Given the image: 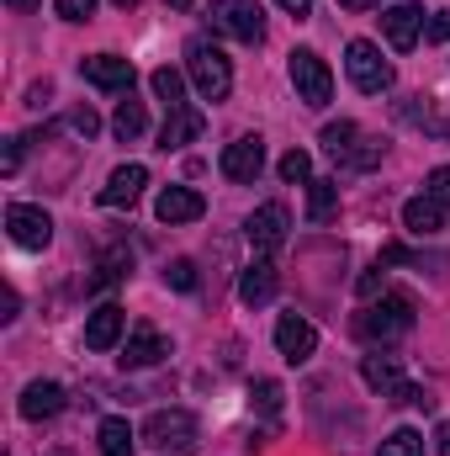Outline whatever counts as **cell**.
<instances>
[{
  "label": "cell",
  "mask_w": 450,
  "mask_h": 456,
  "mask_svg": "<svg viewBox=\"0 0 450 456\" xmlns=\"http://www.w3.org/2000/svg\"><path fill=\"white\" fill-rule=\"evenodd\" d=\"M355 330H360V340H371V345L403 340V335L414 330V297H408V292H387L382 303H371V308L355 319Z\"/></svg>",
  "instance_id": "cell-1"
},
{
  "label": "cell",
  "mask_w": 450,
  "mask_h": 456,
  "mask_svg": "<svg viewBox=\"0 0 450 456\" xmlns=\"http://www.w3.org/2000/svg\"><path fill=\"white\" fill-rule=\"evenodd\" d=\"M143 441L154 456H191L197 452V414L191 409H154L143 425Z\"/></svg>",
  "instance_id": "cell-2"
},
{
  "label": "cell",
  "mask_w": 450,
  "mask_h": 456,
  "mask_svg": "<svg viewBox=\"0 0 450 456\" xmlns=\"http://www.w3.org/2000/svg\"><path fill=\"white\" fill-rule=\"evenodd\" d=\"M186 69H191V86L202 91V102H223L228 91H233V64H228L223 48L207 43V37H197L186 48Z\"/></svg>",
  "instance_id": "cell-3"
},
{
  "label": "cell",
  "mask_w": 450,
  "mask_h": 456,
  "mask_svg": "<svg viewBox=\"0 0 450 456\" xmlns=\"http://www.w3.org/2000/svg\"><path fill=\"white\" fill-rule=\"evenodd\" d=\"M360 377H366L371 393H382V398H392V403H430L424 387H414V382L403 377V361L387 355V350H371V355L360 361Z\"/></svg>",
  "instance_id": "cell-4"
},
{
  "label": "cell",
  "mask_w": 450,
  "mask_h": 456,
  "mask_svg": "<svg viewBox=\"0 0 450 456\" xmlns=\"http://www.w3.org/2000/svg\"><path fill=\"white\" fill-rule=\"evenodd\" d=\"M344 69H350L355 91H366V96L392 91V64L382 59V48H376L371 37H350V48H344Z\"/></svg>",
  "instance_id": "cell-5"
},
{
  "label": "cell",
  "mask_w": 450,
  "mask_h": 456,
  "mask_svg": "<svg viewBox=\"0 0 450 456\" xmlns=\"http://www.w3.org/2000/svg\"><path fill=\"white\" fill-rule=\"evenodd\" d=\"M207 21H213V32H223L233 43H249V48L265 43V16H260L254 0H213Z\"/></svg>",
  "instance_id": "cell-6"
},
{
  "label": "cell",
  "mask_w": 450,
  "mask_h": 456,
  "mask_svg": "<svg viewBox=\"0 0 450 456\" xmlns=\"http://www.w3.org/2000/svg\"><path fill=\"white\" fill-rule=\"evenodd\" d=\"M286 69H292L297 102H308V107H329V102H334V75H329V64H324L313 48H297Z\"/></svg>",
  "instance_id": "cell-7"
},
{
  "label": "cell",
  "mask_w": 450,
  "mask_h": 456,
  "mask_svg": "<svg viewBox=\"0 0 450 456\" xmlns=\"http://www.w3.org/2000/svg\"><path fill=\"white\" fill-rule=\"evenodd\" d=\"M286 228H292V213H286L281 202H265V208H254V213H249L244 239H249V249H254V255H276V249L286 244Z\"/></svg>",
  "instance_id": "cell-8"
},
{
  "label": "cell",
  "mask_w": 450,
  "mask_h": 456,
  "mask_svg": "<svg viewBox=\"0 0 450 456\" xmlns=\"http://www.w3.org/2000/svg\"><path fill=\"white\" fill-rule=\"evenodd\" d=\"M5 228H11V244H21V249H48V239H53V218L32 202H11Z\"/></svg>",
  "instance_id": "cell-9"
},
{
  "label": "cell",
  "mask_w": 450,
  "mask_h": 456,
  "mask_svg": "<svg viewBox=\"0 0 450 456\" xmlns=\"http://www.w3.org/2000/svg\"><path fill=\"white\" fill-rule=\"evenodd\" d=\"M218 165H223L228 181L249 186V181L265 170V138H260V133H244V138H233V143L223 149V159H218Z\"/></svg>",
  "instance_id": "cell-10"
},
{
  "label": "cell",
  "mask_w": 450,
  "mask_h": 456,
  "mask_svg": "<svg viewBox=\"0 0 450 456\" xmlns=\"http://www.w3.org/2000/svg\"><path fill=\"white\" fill-rule=\"evenodd\" d=\"M80 75H85L96 91H112V96H117V91L127 96V91H133V80H138V75H133V64H127L122 53H91V59L80 64Z\"/></svg>",
  "instance_id": "cell-11"
},
{
  "label": "cell",
  "mask_w": 450,
  "mask_h": 456,
  "mask_svg": "<svg viewBox=\"0 0 450 456\" xmlns=\"http://www.w3.org/2000/svg\"><path fill=\"white\" fill-rule=\"evenodd\" d=\"M276 350H281L292 366H302V361H313V350H318V330H313L302 314H281V324H276Z\"/></svg>",
  "instance_id": "cell-12"
},
{
  "label": "cell",
  "mask_w": 450,
  "mask_h": 456,
  "mask_svg": "<svg viewBox=\"0 0 450 456\" xmlns=\"http://www.w3.org/2000/svg\"><path fill=\"white\" fill-rule=\"evenodd\" d=\"M276 287H281V271L270 265V255H260V260H249L244 276H238V303H244V308H265V303L276 297Z\"/></svg>",
  "instance_id": "cell-13"
},
{
  "label": "cell",
  "mask_w": 450,
  "mask_h": 456,
  "mask_svg": "<svg viewBox=\"0 0 450 456\" xmlns=\"http://www.w3.org/2000/svg\"><path fill=\"white\" fill-rule=\"evenodd\" d=\"M154 213H159V224H197L202 213H207V202H202V191H191V186H165L159 191V202H154Z\"/></svg>",
  "instance_id": "cell-14"
},
{
  "label": "cell",
  "mask_w": 450,
  "mask_h": 456,
  "mask_svg": "<svg viewBox=\"0 0 450 456\" xmlns=\"http://www.w3.org/2000/svg\"><path fill=\"white\" fill-rule=\"evenodd\" d=\"M149 186V165H117L101 186V208H133Z\"/></svg>",
  "instance_id": "cell-15"
},
{
  "label": "cell",
  "mask_w": 450,
  "mask_h": 456,
  "mask_svg": "<svg viewBox=\"0 0 450 456\" xmlns=\"http://www.w3.org/2000/svg\"><path fill=\"white\" fill-rule=\"evenodd\" d=\"M382 32H387V43H392L398 53H408V48L419 43V32H424V11H419V5H387V11H382Z\"/></svg>",
  "instance_id": "cell-16"
},
{
  "label": "cell",
  "mask_w": 450,
  "mask_h": 456,
  "mask_svg": "<svg viewBox=\"0 0 450 456\" xmlns=\"http://www.w3.org/2000/svg\"><path fill=\"white\" fill-rule=\"evenodd\" d=\"M170 355V340L154 330V324H133V335H127V345H122V366H154V361H165Z\"/></svg>",
  "instance_id": "cell-17"
},
{
  "label": "cell",
  "mask_w": 450,
  "mask_h": 456,
  "mask_svg": "<svg viewBox=\"0 0 450 456\" xmlns=\"http://www.w3.org/2000/svg\"><path fill=\"white\" fill-rule=\"evenodd\" d=\"M202 127H207V117L186 102V107H175V112L165 117V127H159V149H165V154H170V149H186V143L202 138Z\"/></svg>",
  "instance_id": "cell-18"
},
{
  "label": "cell",
  "mask_w": 450,
  "mask_h": 456,
  "mask_svg": "<svg viewBox=\"0 0 450 456\" xmlns=\"http://www.w3.org/2000/svg\"><path fill=\"white\" fill-rule=\"evenodd\" d=\"M122 330H127V314L117 308V303H101L91 319H85V350H112L122 340Z\"/></svg>",
  "instance_id": "cell-19"
},
{
  "label": "cell",
  "mask_w": 450,
  "mask_h": 456,
  "mask_svg": "<svg viewBox=\"0 0 450 456\" xmlns=\"http://www.w3.org/2000/svg\"><path fill=\"white\" fill-rule=\"evenodd\" d=\"M59 409H64V387H59V382H43V377H37V382L21 387V419L37 425V419H53Z\"/></svg>",
  "instance_id": "cell-20"
},
{
  "label": "cell",
  "mask_w": 450,
  "mask_h": 456,
  "mask_svg": "<svg viewBox=\"0 0 450 456\" xmlns=\"http://www.w3.org/2000/svg\"><path fill=\"white\" fill-rule=\"evenodd\" d=\"M403 228L419 233V239H430V233L446 228V208H440L430 191H424V197H408V202H403Z\"/></svg>",
  "instance_id": "cell-21"
},
{
  "label": "cell",
  "mask_w": 450,
  "mask_h": 456,
  "mask_svg": "<svg viewBox=\"0 0 450 456\" xmlns=\"http://www.w3.org/2000/svg\"><path fill=\"white\" fill-rule=\"evenodd\" d=\"M149 86H154V96H159L170 112H175V107H186V75H181V69H170V64H165V69H154V75H149Z\"/></svg>",
  "instance_id": "cell-22"
},
{
  "label": "cell",
  "mask_w": 450,
  "mask_h": 456,
  "mask_svg": "<svg viewBox=\"0 0 450 456\" xmlns=\"http://www.w3.org/2000/svg\"><path fill=\"white\" fill-rule=\"evenodd\" d=\"M96 441H101V456H138L133 452V430H127V419H101V430H96Z\"/></svg>",
  "instance_id": "cell-23"
},
{
  "label": "cell",
  "mask_w": 450,
  "mask_h": 456,
  "mask_svg": "<svg viewBox=\"0 0 450 456\" xmlns=\"http://www.w3.org/2000/svg\"><path fill=\"white\" fill-rule=\"evenodd\" d=\"M339 208V186L334 181H308V218L313 224H329Z\"/></svg>",
  "instance_id": "cell-24"
},
{
  "label": "cell",
  "mask_w": 450,
  "mask_h": 456,
  "mask_svg": "<svg viewBox=\"0 0 450 456\" xmlns=\"http://www.w3.org/2000/svg\"><path fill=\"white\" fill-rule=\"evenodd\" d=\"M143 127H149V112H143V102H133V96H127V102L117 107V117H112V133L122 138V143H133Z\"/></svg>",
  "instance_id": "cell-25"
},
{
  "label": "cell",
  "mask_w": 450,
  "mask_h": 456,
  "mask_svg": "<svg viewBox=\"0 0 450 456\" xmlns=\"http://www.w3.org/2000/svg\"><path fill=\"white\" fill-rule=\"evenodd\" d=\"M382 154H387V143H382V138H366V133H360V143H355V149H350V154H344L339 165H344V170H371V165H382Z\"/></svg>",
  "instance_id": "cell-26"
},
{
  "label": "cell",
  "mask_w": 450,
  "mask_h": 456,
  "mask_svg": "<svg viewBox=\"0 0 450 456\" xmlns=\"http://www.w3.org/2000/svg\"><path fill=\"white\" fill-rule=\"evenodd\" d=\"M355 143H360V127H355V122H344V117H339V122H329V127H324V149H329L334 159H344Z\"/></svg>",
  "instance_id": "cell-27"
},
{
  "label": "cell",
  "mask_w": 450,
  "mask_h": 456,
  "mask_svg": "<svg viewBox=\"0 0 450 456\" xmlns=\"http://www.w3.org/2000/svg\"><path fill=\"white\" fill-rule=\"evenodd\" d=\"M276 170H281V181H292V186H297V181H313V154H308V149H286Z\"/></svg>",
  "instance_id": "cell-28"
},
{
  "label": "cell",
  "mask_w": 450,
  "mask_h": 456,
  "mask_svg": "<svg viewBox=\"0 0 450 456\" xmlns=\"http://www.w3.org/2000/svg\"><path fill=\"white\" fill-rule=\"evenodd\" d=\"M376 456H424V436L419 430H392Z\"/></svg>",
  "instance_id": "cell-29"
},
{
  "label": "cell",
  "mask_w": 450,
  "mask_h": 456,
  "mask_svg": "<svg viewBox=\"0 0 450 456\" xmlns=\"http://www.w3.org/2000/svg\"><path fill=\"white\" fill-rule=\"evenodd\" d=\"M122 276H127V255H107V260H101V271H96L85 287H91V292H101V287H117Z\"/></svg>",
  "instance_id": "cell-30"
},
{
  "label": "cell",
  "mask_w": 450,
  "mask_h": 456,
  "mask_svg": "<svg viewBox=\"0 0 450 456\" xmlns=\"http://www.w3.org/2000/svg\"><path fill=\"white\" fill-rule=\"evenodd\" d=\"M64 127H69L75 138H96V133H101V117L91 112V107H75V112L64 117Z\"/></svg>",
  "instance_id": "cell-31"
},
{
  "label": "cell",
  "mask_w": 450,
  "mask_h": 456,
  "mask_svg": "<svg viewBox=\"0 0 450 456\" xmlns=\"http://www.w3.org/2000/svg\"><path fill=\"white\" fill-rule=\"evenodd\" d=\"M165 281H170L175 292H197V265H191V260H170V265H165Z\"/></svg>",
  "instance_id": "cell-32"
},
{
  "label": "cell",
  "mask_w": 450,
  "mask_h": 456,
  "mask_svg": "<svg viewBox=\"0 0 450 456\" xmlns=\"http://www.w3.org/2000/svg\"><path fill=\"white\" fill-rule=\"evenodd\" d=\"M249 398H254V403H260L265 414H276V409H281V382H270V377H260V382L249 387Z\"/></svg>",
  "instance_id": "cell-33"
},
{
  "label": "cell",
  "mask_w": 450,
  "mask_h": 456,
  "mask_svg": "<svg viewBox=\"0 0 450 456\" xmlns=\"http://www.w3.org/2000/svg\"><path fill=\"white\" fill-rule=\"evenodd\" d=\"M424 191H430L440 208H450V165H440V170H430V175H424Z\"/></svg>",
  "instance_id": "cell-34"
},
{
  "label": "cell",
  "mask_w": 450,
  "mask_h": 456,
  "mask_svg": "<svg viewBox=\"0 0 450 456\" xmlns=\"http://www.w3.org/2000/svg\"><path fill=\"white\" fill-rule=\"evenodd\" d=\"M53 11H59L64 21H91V11H96V0H53Z\"/></svg>",
  "instance_id": "cell-35"
},
{
  "label": "cell",
  "mask_w": 450,
  "mask_h": 456,
  "mask_svg": "<svg viewBox=\"0 0 450 456\" xmlns=\"http://www.w3.org/2000/svg\"><path fill=\"white\" fill-rule=\"evenodd\" d=\"M21 170V138H5V149H0V175H16Z\"/></svg>",
  "instance_id": "cell-36"
},
{
  "label": "cell",
  "mask_w": 450,
  "mask_h": 456,
  "mask_svg": "<svg viewBox=\"0 0 450 456\" xmlns=\"http://www.w3.org/2000/svg\"><path fill=\"white\" fill-rule=\"evenodd\" d=\"M355 292H360V297H376V292H382V260H376V265L355 281Z\"/></svg>",
  "instance_id": "cell-37"
},
{
  "label": "cell",
  "mask_w": 450,
  "mask_h": 456,
  "mask_svg": "<svg viewBox=\"0 0 450 456\" xmlns=\"http://www.w3.org/2000/svg\"><path fill=\"white\" fill-rule=\"evenodd\" d=\"M424 37H435V43H450V11H440V16L424 27Z\"/></svg>",
  "instance_id": "cell-38"
},
{
  "label": "cell",
  "mask_w": 450,
  "mask_h": 456,
  "mask_svg": "<svg viewBox=\"0 0 450 456\" xmlns=\"http://www.w3.org/2000/svg\"><path fill=\"white\" fill-rule=\"evenodd\" d=\"M276 5H281V11H292V16H297V21H302V16H308V11H313V0H276Z\"/></svg>",
  "instance_id": "cell-39"
},
{
  "label": "cell",
  "mask_w": 450,
  "mask_h": 456,
  "mask_svg": "<svg viewBox=\"0 0 450 456\" xmlns=\"http://www.w3.org/2000/svg\"><path fill=\"white\" fill-rule=\"evenodd\" d=\"M435 452H440V456H450V419L440 425V430H435Z\"/></svg>",
  "instance_id": "cell-40"
},
{
  "label": "cell",
  "mask_w": 450,
  "mask_h": 456,
  "mask_svg": "<svg viewBox=\"0 0 450 456\" xmlns=\"http://www.w3.org/2000/svg\"><path fill=\"white\" fill-rule=\"evenodd\" d=\"M344 11H371V5H382V0H339Z\"/></svg>",
  "instance_id": "cell-41"
},
{
  "label": "cell",
  "mask_w": 450,
  "mask_h": 456,
  "mask_svg": "<svg viewBox=\"0 0 450 456\" xmlns=\"http://www.w3.org/2000/svg\"><path fill=\"white\" fill-rule=\"evenodd\" d=\"M5 5H11V11H32L37 0H5Z\"/></svg>",
  "instance_id": "cell-42"
},
{
  "label": "cell",
  "mask_w": 450,
  "mask_h": 456,
  "mask_svg": "<svg viewBox=\"0 0 450 456\" xmlns=\"http://www.w3.org/2000/svg\"><path fill=\"white\" fill-rule=\"evenodd\" d=\"M112 5H122V11H133V5H138V0H112Z\"/></svg>",
  "instance_id": "cell-43"
},
{
  "label": "cell",
  "mask_w": 450,
  "mask_h": 456,
  "mask_svg": "<svg viewBox=\"0 0 450 456\" xmlns=\"http://www.w3.org/2000/svg\"><path fill=\"white\" fill-rule=\"evenodd\" d=\"M170 5H175V11H186V5H191V0H170Z\"/></svg>",
  "instance_id": "cell-44"
},
{
  "label": "cell",
  "mask_w": 450,
  "mask_h": 456,
  "mask_svg": "<svg viewBox=\"0 0 450 456\" xmlns=\"http://www.w3.org/2000/svg\"><path fill=\"white\" fill-rule=\"evenodd\" d=\"M446 138H450V122H446Z\"/></svg>",
  "instance_id": "cell-45"
},
{
  "label": "cell",
  "mask_w": 450,
  "mask_h": 456,
  "mask_svg": "<svg viewBox=\"0 0 450 456\" xmlns=\"http://www.w3.org/2000/svg\"><path fill=\"white\" fill-rule=\"evenodd\" d=\"M53 456H64V452H53Z\"/></svg>",
  "instance_id": "cell-46"
}]
</instances>
